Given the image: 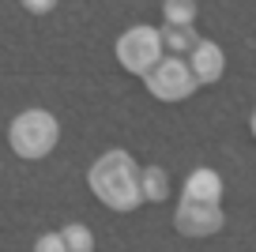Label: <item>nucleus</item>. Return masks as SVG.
Listing matches in <instances>:
<instances>
[{
    "instance_id": "nucleus-9",
    "label": "nucleus",
    "mask_w": 256,
    "mask_h": 252,
    "mask_svg": "<svg viewBox=\"0 0 256 252\" xmlns=\"http://www.w3.org/2000/svg\"><path fill=\"white\" fill-rule=\"evenodd\" d=\"M140 188L147 204H162L170 196V174L162 166H140Z\"/></svg>"
},
{
    "instance_id": "nucleus-10",
    "label": "nucleus",
    "mask_w": 256,
    "mask_h": 252,
    "mask_svg": "<svg viewBox=\"0 0 256 252\" xmlns=\"http://www.w3.org/2000/svg\"><path fill=\"white\" fill-rule=\"evenodd\" d=\"M162 19H166V26H192L196 0H162Z\"/></svg>"
},
{
    "instance_id": "nucleus-4",
    "label": "nucleus",
    "mask_w": 256,
    "mask_h": 252,
    "mask_svg": "<svg viewBox=\"0 0 256 252\" xmlns=\"http://www.w3.org/2000/svg\"><path fill=\"white\" fill-rule=\"evenodd\" d=\"M144 83L158 102H184L192 90L200 87L196 76L188 72V60H181V56H162V60L144 76Z\"/></svg>"
},
{
    "instance_id": "nucleus-8",
    "label": "nucleus",
    "mask_w": 256,
    "mask_h": 252,
    "mask_svg": "<svg viewBox=\"0 0 256 252\" xmlns=\"http://www.w3.org/2000/svg\"><path fill=\"white\" fill-rule=\"evenodd\" d=\"M162 49H166V56H181V60H188V53L196 46H200V34L192 30V26H162Z\"/></svg>"
},
{
    "instance_id": "nucleus-12",
    "label": "nucleus",
    "mask_w": 256,
    "mask_h": 252,
    "mask_svg": "<svg viewBox=\"0 0 256 252\" xmlns=\"http://www.w3.org/2000/svg\"><path fill=\"white\" fill-rule=\"evenodd\" d=\"M34 252H68V248H64L60 230H53V234H42L38 241H34Z\"/></svg>"
},
{
    "instance_id": "nucleus-3",
    "label": "nucleus",
    "mask_w": 256,
    "mask_h": 252,
    "mask_svg": "<svg viewBox=\"0 0 256 252\" xmlns=\"http://www.w3.org/2000/svg\"><path fill=\"white\" fill-rule=\"evenodd\" d=\"M113 53H117V64L124 72H132V76H147V72L166 56V49H162V34L154 30V26H132V30H124L117 38Z\"/></svg>"
},
{
    "instance_id": "nucleus-7",
    "label": "nucleus",
    "mask_w": 256,
    "mask_h": 252,
    "mask_svg": "<svg viewBox=\"0 0 256 252\" xmlns=\"http://www.w3.org/2000/svg\"><path fill=\"white\" fill-rule=\"evenodd\" d=\"M181 200L192 204H222V177L215 170H192L181 188Z\"/></svg>"
},
{
    "instance_id": "nucleus-13",
    "label": "nucleus",
    "mask_w": 256,
    "mask_h": 252,
    "mask_svg": "<svg viewBox=\"0 0 256 252\" xmlns=\"http://www.w3.org/2000/svg\"><path fill=\"white\" fill-rule=\"evenodd\" d=\"M23 8L30 12V16H46V12L56 8V0H23Z\"/></svg>"
},
{
    "instance_id": "nucleus-5",
    "label": "nucleus",
    "mask_w": 256,
    "mask_h": 252,
    "mask_svg": "<svg viewBox=\"0 0 256 252\" xmlns=\"http://www.w3.org/2000/svg\"><path fill=\"white\" fill-rule=\"evenodd\" d=\"M222 207L218 204H192V200H181L177 204V214H174V226L177 234L184 237H211L222 230Z\"/></svg>"
},
{
    "instance_id": "nucleus-1",
    "label": "nucleus",
    "mask_w": 256,
    "mask_h": 252,
    "mask_svg": "<svg viewBox=\"0 0 256 252\" xmlns=\"http://www.w3.org/2000/svg\"><path fill=\"white\" fill-rule=\"evenodd\" d=\"M87 184L106 204L110 211H136L144 204V188H140V162L128 150H106L94 166L87 170Z\"/></svg>"
},
{
    "instance_id": "nucleus-6",
    "label": "nucleus",
    "mask_w": 256,
    "mask_h": 252,
    "mask_svg": "<svg viewBox=\"0 0 256 252\" xmlns=\"http://www.w3.org/2000/svg\"><path fill=\"white\" fill-rule=\"evenodd\" d=\"M188 72L196 76V83L200 87H208V83H218L226 72V53L215 46V42L200 38V46L188 53Z\"/></svg>"
},
{
    "instance_id": "nucleus-11",
    "label": "nucleus",
    "mask_w": 256,
    "mask_h": 252,
    "mask_svg": "<svg viewBox=\"0 0 256 252\" xmlns=\"http://www.w3.org/2000/svg\"><path fill=\"white\" fill-rule=\"evenodd\" d=\"M60 237H64V248H68V252H94V234H90L83 222H68V226H60Z\"/></svg>"
},
{
    "instance_id": "nucleus-14",
    "label": "nucleus",
    "mask_w": 256,
    "mask_h": 252,
    "mask_svg": "<svg viewBox=\"0 0 256 252\" xmlns=\"http://www.w3.org/2000/svg\"><path fill=\"white\" fill-rule=\"evenodd\" d=\"M248 124H252V136H256V110H252V120H248Z\"/></svg>"
},
{
    "instance_id": "nucleus-2",
    "label": "nucleus",
    "mask_w": 256,
    "mask_h": 252,
    "mask_svg": "<svg viewBox=\"0 0 256 252\" xmlns=\"http://www.w3.org/2000/svg\"><path fill=\"white\" fill-rule=\"evenodd\" d=\"M56 140H60V124L49 110H23L8 124V147L23 162H42L46 154H53Z\"/></svg>"
}]
</instances>
